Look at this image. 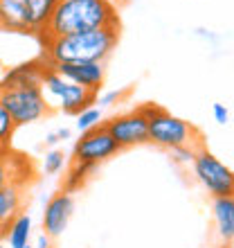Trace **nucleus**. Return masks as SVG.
Listing matches in <instances>:
<instances>
[{
	"label": "nucleus",
	"mask_w": 234,
	"mask_h": 248,
	"mask_svg": "<svg viewBox=\"0 0 234 248\" xmlns=\"http://www.w3.org/2000/svg\"><path fill=\"white\" fill-rule=\"evenodd\" d=\"M0 104L7 108L16 126H25L43 120L50 113V102L41 86L29 88H5L0 86Z\"/></svg>",
	"instance_id": "obj_4"
},
{
	"label": "nucleus",
	"mask_w": 234,
	"mask_h": 248,
	"mask_svg": "<svg viewBox=\"0 0 234 248\" xmlns=\"http://www.w3.org/2000/svg\"><path fill=\"white\" fill-rule=\"evenodd\" d=\"M99 124H102V108L99 106H90V108H86V111H81L77 115L74 126H77L79 133H86V131L97 129Z\"/></svg>",
	"instance_id": "obj_19"
},
{
	"label": "nucleus",
	"mask_w": 234,
	"mask_h": 248,
	"mask_svg": "<svg viewBox=\"0 0 234 248\" xmlns=\"http://www.w3.org/2000/svg\"><path fill=\"white\" fill-rule=\"evenodd\" d=\"M117 151H119V147H117V142L113 140V136L108 133L104 122H102L97 129L81 133V138L74 142L72 160L74 163H86V165L99 167V163H104L111 156H115Z\"/></svg>",
	"instance_id": "obj_7"
},
{
	"label": "nucleus",
	"mask_w": 234,
	"mask_h": 248,
	"mask_svg": "<svg viewBox=\"0 0 234 248\" xmlns=\"http://www.w3.org/2000/svg\"><path fill=\"white\" fill-rule=\"evenodd\" d=\"M25 248H34V246H25Z\"/></svg>",
	"instance_id": "obj_29"
},
{
	"label": "nucleus",
	"mask_w": 234,
	"mask_h": 248,
	"mask_svg": "<svg viewBox=\"0 0 234 248\" xmlns=\"http://www.w3.org/2000/svg\"><path fill=\"white\" fill-rule=\"evenodd\" d=\"M14 124L12 115L7 113V108L0 104V151H9V142H12V136H14Z\"/></svg>",
	"instance_id": "obj_20"
},
{
	"label": "nucleus",
	"mask_w": 234,
	"mask_h": 248,
	"mask_svg": "<svg viewBox=\"0 0 234 248\" xmlns=\"http://www.w3.org/2000/svg\"><path fill=\"white\" fill-rule=\"evenodd\" d=\"M149 142L162 149H176L185 144H201V133L191 122L160 108L153 118H149Z\"/></svg>",
	"instance_id": "obj_5"
},
{
	"label": "nucleus",
	"mask_w": 234,
	"mask_h": 248,
	"mask_svg": "<svg viewBox=\"0 0 234 248\" xmlns=\"http://www.w3.org/2000/svg\"><path fill=\"white\" fill-rule=\"evenodd\" d=\"M32 178V165L27 163L25 156L12 154H0V189L9 187V185H20L25 187V181Z\"/></svg>",
	"instance_id": "obj_12"
},
{
	"label": "nucleus",
	"mask_w": 234,
	"mask_h": 248,
	"mask_svg": "<svg viewBox=\"0 0 234 248\" xmlns=\"http://www.w3.org/2000/svg\"><path fill=\"white\" fill-rule=\"evenodd\" d=\"M0 32L32 34L23 0H0Z\"/></svg>",
	"instance_id": "obj_14"
},
{
	"label": "nucleus",
	"mask_w": 234,
	"mask_h": 248,
	"mask_svg": "<svg viewBox=\"0 0 234 248\" xmlns=\"http://www.w3.org/2000/svg\"><path fill=\"white\" fill-rule=\"evenodd\" d=\"M23 2H25V12L29 27H32V34H43L50 18H52L54 9H57L58 0H23Z\"/></svg>",
	"instance_id": "obj_16"
},
{
	"label": "nucleus",
	"mask_w": 234,
	"mask_h": 248,
	"mask_svg": "<svg viewBox=\"0 0 234 248\" xmlns=\"http://www.w3.org/2000/svg\"><path fill=\"white\" fill-rule=\"evenodd\" d=\"M65 165V154L61 149H50L45 154V158H43V170H45V174H58V171L63 170Z\"/></svg>",
	"instance_id": "obj_22"
},
{
	"label": "nucleus",
	"mask_w": 234,
	"mask_h": 248,
	"mask_svg": "<svg viewBox=\"0 0 234 248\" xmlns=\"http://www.w3.org/2000/svg\"><path fill=\"white\" fill-rule=\"evenodd\" d=\"M25 208V187L9 185L0 189V237L7 235L9 223L23 212Z\"/></svg>",
	"instance_id": "obj_13"
},
{
	"label": "nucleus",
	"mask_w": 234,
	"mask_h": 248,
	"mask_svg": "<svg viewBox=\"0 0 234 248\" xmlns=\"http://www.w3.org/2000/svg\"><path fill=\"white\" fill-rule=\"evenodd\" d=\"M99 27H119L117 7L106 0H58L41 39L47 41L57 36H70Z\"/></svg>",
	"instance_id": "obj_1"
},
{
	"label": "nucleus",
	"mask_w": 234,
	"mask_h": 248,
	"mask_svg": "<svg viewBox=\"0 0 234 248\" xmlns=\"http://www.w3.org/2000/svg\"><path fill=\"white\" fill-rule=\"evenodd\" d=\"M0 248H5V246H2V244H0Z\"/></svg>",
	"instance_id": "obj_31"
},
{
	"label": "nucleus",
	"mask_w": 234,
	"mask_h": 248,
	"mask_svg": "<svg viewBox=\"0 0 234 248\" xmlns=\"http://www.w3.org/2000/svg\"><path fill=\"white\" fill-rule=\"evenodd\" d=\"M34 248H52V237L45 235V232H41V235L36 237V246Z\"/></svg>",
	"instance_id": "obj_25"
},
{
	"label": "nucleus",
	"mask_w": 234,
	"mask_h": 248,
	"mask_svg": "<svg viewBox=\"0 0 234 248\" xmlns=\"http://www.w3.org/2000/svg\"><path fill=\"white\" fill-rule=\"evenodd\" d=\"M191 167H194V174L198 178V183L207 189V194L212 199L234 196V171L223 160H219L212 151L201 147Z\"/></svg>",
	"instance_id": "obj_6"
},
{
	"label": "nucleus",
	"mask_w": 234,
	"mask_h": 248,
	"mask_svg": "<svg viewBox=\"0 0 234 248\" xmlns=\"http://www.w3.org/2000/svg\"><path fill=\"white\" fill-rule=\"evenodd\" d=\"M45 59H36V61H27L20 63L16 68L5 72V77L0 81V86L5 88H29V86H41L43 77H45Z\"/></svg>",
	"instance_id": "obj_11"
},
{
	"label": "nucleus",
	"mask_w": 234,
	"mask_h": 248,
	"mask_svg": "<svg viewBox=\"0 0 234 248\" xmlns=\"http://www.w3.org/2000/svg\"><path fill=\"white\" fill-rule=\"evenodd\" d=\"M203 147L201 144H185V147H176V149H169V156L174 163L178 165H194V158L198 154V149Z\"/></svg>",
	"instance_id": "obj_21"
},
{
	"label": "nucleus",
	"mask_w": 234,
	"mask_h": 248,
	"mask_svg": "<svg viewBox=\"0 0 234 248\" xmlns=\"http://www.w3.org/2000/svg\"><path fill=\"white\" fill-rule=\"evenodd\" d=\"M72 212H74V199H72L70 192H57V194L45 203V210H43V232L54 237H61L63 230L68 228V223L72 219Z\"/></svg>",
	"instance_id": "obj_10"
},
{
	"label": "nucleus",
	"mask_w": 234,
	"mask_h": 248,
	"mask_svg": "<svg viewBox=\"0 0 234 248\" xmlns=\"http://www.w3.org/2000/svg\"><path fill=\"white\" fill-rule=\"evenodd\" d=\"M0 154H7V151H0Z\"/></svg>",
	"instance_id": "obj_30"
},
{
	"label": "nucleus",
	"mask_w": 234,
	"mask_h": 248,
	"mask_svg": "<svg viewBox=\"0 0 234 248\" xmlns=\"http://www.w3.org/2000/svg\"><path fill=\"white\" fill-rule=\"evenodd\" d=\"M58 142H61V140H58L57 131H52V133H47V136H45V144H47V147H57Z\"/></svg>",
	"instance_id": "obj_26"
},
{
	"label": "nucleus",
	"mask_w": 234,
	"mask_h": 248,
	"mask_svg": "<svg viewBox=\"0 0 234 248\" xmlns=\"http://www.w3.org/2000/svg\"><path fill=\"white\" fill-rule=\"evenodd\" d=\"M61 77L70 79L72 84H79L88 91L99 93L106 79V68L99 61H63V63H47Z\"/></svg>",
	"instance_id": "obj_9"
},
{
	"label": "nucleus",
	"mask_w": 234,
	"mask_h": 248,
	"mask_svg": "<svg viewBox=\"0 0 234 248\" xmlns=\"http://www.w3.org/2000/svg\"><path fill=\"white\" fill-rule=\"evenodd\" d=\"M212 113H214V120L219 124H228V120H230V111L225 108L223 104H214L212 106Z\"/></svg>",
	"instance_id": "obj_24"
},
{
	"label": "nucleus",
	"mask_w": 234,
	"mask_h": 248,
	"mask_svg": "<svg viewBox=\"0 0 234 248\" xmlns=\"http://www.w3.org/2000/svg\"><path fill=\"white\" fill-rule=\"evenodd\" d=\"M104 126L108 129V133L113 136L119 149H129V147L149 142V122L137 108L131 113H124V115H115L108 122H104Z\"/></svg>",
	"instance_id": "obj_8"
},
{
	"label": "nucleus",
	"mask_w": 234,
	"mask_h": 248,
	"mask_svg": "<svg viewBox=\"0 0 234 248\" xmlns=\"http://www.w3.org/2000/svg\"><path fill=\"white\" fill-rule=\"evenodd\" d=\"M106 2H111V5H113V7H117V5H122L124 0H106Z\"/></svg>",
	"instance_id": "obj_28"
},
{
	"label": "nucleus",
	"mask_w": 234,
	"mask_h": 248,
	"mask_svg": "<svg viewBox=\"0 0 234 248\" xmlns=\"http://www.w3.org/2000/svg\"><path fill=\"white\" fill-rule=\"evenodd\" d=\"M126 95H129V88H124V91H106L97 97V106L99 108H111V106L119 104Z\"/></svg>",
	"instance_id": "obj_23"
},
{
	"label": "nucleus",
	"mask_w": 234,
	"mask_h": 248,
	"mask_svg": "<svg viewBox=\"0 0 234 248\" xmlns=\"http://www.w3.org/2000/svg\"><path fill=\"white\" fill-rule=\"evenodd\" d=\"M7 242L9 248H25L29 246V237H32V217L20 212L12 223H9V230H7Z\"/></svg>",
	"instance_id": "obj_17"
},
{
	"label": "nucleus",
	"mask_w": 234,
	"mask_h": 248,
	"mask_svg": "<svg viewBox=\"0 0 234 248\" xmlns=\"http://www.w3.org/2000/svg\"><path fill=\"white\" fill-rule=\"evenodd\" d=\"M119 41V27H99L88 32L57 36L43 41L47 63H63V61H99L104 63L113 54Z\"/></svg>",
	"instance_id": "obj_2"
},
{
	"label": "nucleus",
	"mask_w": 234,
	"mask_h": 248,
	"mask_svg": "<svg viewBox=\"0 0 234 248\" xmlns=\"http://www.w3.org/2000/svg\"><path fill=\"white\" fill-rule=\"evenodd\" d=\"M41 88L45 93L47 102L57 106L58 111L68 113V115H79V113L86 111V108L97 106L99 93L88 91V88H84V86H79V84H72L70 79L61 77L50 65H47Z\"/></svg>",
	"instance_id": "obj_3"
},
{
	"label": "nucleus",
	"mask_w": 234,
	"mask_h": 248,
	"mask_svg": "<svg viewBox=\"0 0 234 248\" xmlns=\"http://www.w3.org/2000/svg\"><path fill=\"white\" fill-rule=\"evenodd\" d=\"M57 136H58V140H68L70 138V129H57Z\"/></svg>",
	"instance_id": "obj_27"
},
{
	"label": "nucleus",
	"mask_w": 234,
	"mask_h": 248,
	"mask_svg": "<svg viewBox=\"0 0 234 248\" xmlns=\"http://www.w3.org/2000/svg\"><path fill=\"white\" fill-rule=\"evenodd\" d=\"M97 170L95 165H86V163H74L72 160V167L70 171H68V176L63 178V189L65 192H77V189L84 187V183L88 181V176H90L92 171Z\"/></svg>",
	"instance_id": "obj_18"
},
{
	"label": "nucleus",
	"mask_w": 234,
	"mask_h": 248,
	"mask_svg": "<svg viewBox=\"0 0 234 248\" xmlns=\"http://www.w3.org/2000/svg\"><path fill=\"white\" fill-rule=\"evenodd\" d=\"M212 212H214V223L225 244L234 242V196H221L212 201Z\"/></svg>",
	"instance_id": "obj_15"
}]
</instances>
